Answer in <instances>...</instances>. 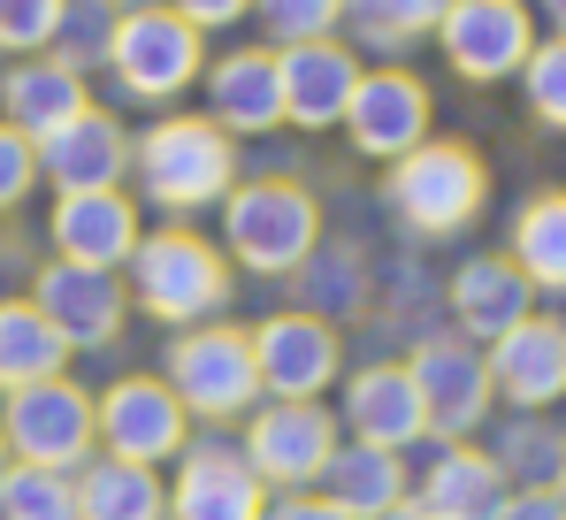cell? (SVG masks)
Wrapping results in <instances>:
<instances>
[{"instance_id":"cell-10","label":"cell","mask_w":566,"mask_h":520,"mask_svg":"<svg viewBox=\"0 0 566 520\" xmlns=\"http://www.w3.org/2000/svg\"><path fill=\"white\" fill-rule=\"evenodd\" d=\"M413 391H421V414H429V436H452L468 444L482 422H490V360L468 345V337H421L413 360H406Z\"/></svg>"},{"instance_id":"cell-27","label":"cell","mask_w":566,"mask_h":520,"mask_svg":"<svg viewBox=\"0 0 566 520\" xmlns=\"http://www.w3.org/2000/svg\"><path fill=\"white\" fill-rule=\"evenodd\" d=\"M62 367H70V345L54 337V322L31 299H0V391L54 383Z\"/></svg>"},{"instance_id":"cell-1","label":"cell","mask_w":566,"mask_h":520,"mask_svg":"<svg viewBox=\"0 0 566 520\" xmlns=\"http://www.w3.org/2000/svg\"><path fill=\"white\" fill-rule=\"evenodd\" d=\"M382 199H390V215H398L413 238H452V230H468L474 215H482L490 169H482V154L460 146V138H421L413 154L390 162Z\"/></svg>"},{"instance_id":"cell-4","label":"cell","mask_w":566,"mask_h":520,"mask_svg":"<svg viewBox=\"0 0 566 520\" xmlns=\"http://www.w3.org/2000/svg\"><path fill=\"white\" fill-rule=\"evenodd\" d=\"M130 291H138V306L154 314V322H207V314H222V299H230V260L214 253L199 230H146L138 238V253H130Z\"/></svg>"},{"instance_id":"cell-2","label":"cell","mask_w":566,"mask_h":520,"mask_svg":"<svg viewBox=\"0 0 566 520\" xmlns=\"http://www.w3.org/2000/svg\"><path fill=\"white\" fill-rule=\"evenodd\" d=\"M222 238L230 260L253 275H291L322 253V207L314 191H298L291 176H261V184H230L222 199Z\"/></svg>"},{"instance_id":"cell-5","label":"cell","mask_w":566,"mask_h":520,"mask_svg":"<svg viewBox=\"0 0 566 520\" xmlns=\"http://www.w3.org/2000/svg\"><path fill=\"white\" fill-rule=\"evenodd\" d=\"M107 70L130 100H177L191 77H207V39L191 31L177 8H123L115 39H107Z\"/></svg>"},{"instance_id":"cell-40","label":"cell","mask_w":566,"mask_h":520,"mask_svg":"<svg viewBox=\"0 0 566 520\" xmlns=\"http://www.w3.org/2000/svg\"><path fill=\"white\" fill-rule=\"evenodd\" d=\"M544 15H552V39H566V0H544Z\"/></svg>"},{"instance_id":"cell-21","label":"cell","mask_w":566,"mask_h":520,"mask_svg":"<svg viewBox=\"0 0 566 520\" xmlns=\"http://www.w3.org/2000/svg\"><path fill=\"white\" fill-rule=\"evenodd\" d=\"M452 314H460L468 345H497L505 330H521V322L536 314V283L505 253H474L468 268L452 275Z\"/></svg>"},{"instance_id":"cell-38","label":"cell","mask_w":566,"mask_h":520,"mask_svg":"<svg viewBox=\"0 0 566 520\" xmlns=\"http://www.w3.org/2000/svg\"><path fill=\"white\" fill-rule=\"evenodd\" d=\"M497 520H566V498H559V490H521Z\"/></svg>"},{"instance_id":"cell-44","label":"cell","mask_w":566,"mask_h":520,"mask_svg":"<svg viewBox=\"0 0 566 520\" xmlns=\"http://www.w3.org/2000/svg\"><path fill=\"white\" fill-rule=\"evenodd\" d=\"M559 498H566V475H559Z\"/></svg>"},{"instance_id":"cell-33","label":"cell","mask_w":566,"mask_h":520,"mask_svg":"<svg viewBox=\"0 0 566 520\" xmlns=\"http://www.w3.org/2000/svg\"><path fill=\"white\" fill-rule=\"evenodd\" d=\"M521 92H528V115L566 131V39H536L528 62H521Z\"/></svg>"},{"instance_id":"cell-32","label":"cell","mask_w":566,"mask_h":520,"mask_svg":"<svg viewBox=\"0 0 566 520\" xmlns=\"http://www.w3.org/2000/svg\"><path fill=\"white\" fill-rule=\"evenodd\" d=\"M115 15H123V8H107V0H62V23H54V62H70L77 77H85L93 62H107Z\"/></svg>"},{"instance_id":"cell-28","label":"cell","mask_w":566,"mask_h":520,"mask_svg":"<svg viewBox=\"0 0 566 520\" xmlns=\"http://www.w3.org/2000/svg\"><path fill=\"white\" fill-rule=\"evenodd\" d=\"M513 268L536 283V291H566V191H536L521 215H513Z\"/></svg>"},{"instance_id":"cell-7","label":"cell","mask_w":566,"mask_h":520,"mask_svg":"<svg viewBox=\"0 0 566 520\" xmlns=\"http://www.w3.org/2000/svg\"><path fill=\"white\" fill-rule=\"evenodd\" d=\"M0 436H8V451L23 459V467H62V475H77L85 459H93V398L70 383V375H54V383H23V391H8V406H0Z\"/></svg>"},{"instance_id":"cell-12","label":"cell","mask_w":566,"mask_h":520,"mask_svg":"<svg viewBox=\"0 0 566 520\" xmlns=\"http://www.w3.org/2000/svg\"><path fill=\"white\" fill-rule=\"evenodd\" d=\"M345 131L368 162H398L429 138V85L413 70H360L353 107H345Z\"/></svg>"},{"instance_id":"cell-31","label":"cell","mask_w":566,"mask_h":520,"mask_svg":"<svg viewBox=\"0 0 566 520\" xmlns=\"http://www.w3.org/2000/svg\"><path fill=\"white\" fill-rule=\"evenodd\" d=\"M444 8H452V0H345V23H353L368 46H406V39L437 31Z\"/></svg>"},{"instance_id":"cell-26","label":"cell","mask_w":566,"mask_h":520,"mask_svg":"<svg viewBox=\"0 0 566 520\" xmlns=\"http://www.w3.org/2000/svg\"><path fill=\"white\" fill-rule=\"evenodd\" d=\"M70 482H77V520H169V490H161L154 467L85 459Z\"/></svg>"},{"instance_id":"cell-19","label":"cell","mask_w":566,"mask_h":520,"mask_svg":"<svg viewBox=\"0 0 566 520\" xmlns=\"http://www.w3.org/2000/svg\"><path fill=\"white\" fill-rule=\"evenodd\" d=\"M39 176H54L62 191H123V176H130L123 123L85 107L77 123H62L54 138H39Z\"/></svg>"},{"instance_id":"cell-42","label":"cell","mask_w":566,"mask_h":520,"mask_svg":"<svg viewBox=\"0 0 566 520\" xmlns=\"http://www.w3.org/2000/svg\"><path fill=\"white\" fill-rule=\"evenodd\" d=\"M107 8H146V0H107Z\"/></svg>"},{"instance_id":"cell-29","label":"cell","mask_w":566,"mask_h":520,"mask_svg":"<svg viewBox=\"0 0 566 520\" xmlns=\"http://www.w3.org/2000/svg\"><path fill=\"white\" fill-rule=\"evenodd\" d=\"M0 520H77V482L62 467H0Z\"/></svg>"},{"instance_id":"cell-6","label":"cell","mask_w":566,"mask_h":520,"mask_svg":"<svg viewBox=\"0 0 566 520\" xmlns=\"http://www.w3.org/2000/svg\"><path fill=\"white\" fill-rule=\"evenodd\" d=\"M177 406L199 422H238L261 398V367H253V330H185L169 345V375Z\"/></svg>"},{"instance_id":"cell-3","label":"cell","mask_w":566,"mask_h":520,"mask_svg":"<svg viewBox=\"0 0 566 520\" xmlns=\"http://www.w3.org/2000/svg\"><path fill=\"white\" fill-rule=\"evenodd\" d=\"M130 162H138L146 199L169 207V215L214 207V199H230V184H238V146H230V131H214L207 115H169V123H154Z\"/></svg>"},{"instance_id":"cell-16","label":"cell","mask_w":566,"mask_h":520,"mask_svg":"<svg viewBox=\"0 0 566 520\" xmlns=\"http://www.w3.org/2000/svg\"><path fill=\"white\" fill-rule=\"evenodd\" d=\"M169 520H269V490L230 444H191L177 482H169Z\"/></svg>"},{"instance_id":"cell-9","label":"cell","mask_w":566,"mask_h":520,"mask_svg":"<svg viewBox=\"0 0 566 520\" xmlns=\"http://www.w3.org/2000/svg\"><path fill=\"white\" fill-rule=\"evenodd\" d=\"M93 429L107 444V459H130V467H161L185 451L191 414L177 406V391L161 375H123L107 383V398H93Z\"/></svg>"},{"instance_id":"cell-18","label":"cell","mask_w":566,"mask_h":520,"mask_svg":"<svg viewBox=\"0 0 566 520\" xmlns=\"http://www.w3.org/2000/svg\"><path fill=\"white\" fill-rule=\"evenodd\" d=\"M46 230H54L62 260H77V268H123L146 238V222L123 191H62Z\"/></svg>"},{"instance_id":"cell-11","label":"cell","mask_w":566,"mask_h":520,"mask_svg":"<svg viewBox=\"0 0 566 520\" xmlns=\"http://www.w3.org/2000/svg\"><path fill=\"white\" fill-rule=\"evenodd\" d=\"M437 46L468 85H497V77H521V62L536 46V23H528L521 0H452L444 23H437Z\"/></svg>"},{"instance_id":"cell-30","label":"cell","mask_w":566,"mask_h":520,"mask_svg":"<svg viewBox=\"0 0 566 520\" xmlns=\"http://www.w3.org/2000/svg\"><path fill=\"white\" fill-rule=\"evenodd\" d=\"M490 459L505 467V482L521 475L528 490H559V475H566V436L544 429V422H513V429L497 436V451H490Z\"/></svg>"},{"instance_id":"cell-41","label":"cell","mask_w":566,"mask_h":520,"mask_svg":"<svg viewBox=\"0 0 566 520\" xmlns=\"http://www.w3.org/2000/svg\"><path fill=\"white\" fill-rule=\"evenodd\" d=\"M376 520H429V513H421V506L406 498V506H390V513H376Z\"/></svg>"},{"instance_id":"cell-20","label":"cell","mask_w":566,"mask_h":520,"mask_svg":"<svg viewBox=\"0 0 566 520\" xmlns=\"http://www.w3.org/2000/svg\"><path fill=\"white\" fill-rule=\"evenodd\" d=\"M207 123L230 131V138L238 131L261 138V131L283 123V77H276V54L269 46H238V54H222L207 70Z\"/></svg>"},{"instance_id":"cell-14","label":"cell","mask_w":566,"mask_h":520,"mask_svg":"<svg viewBox=\"0 0 566 520\" xmlns=\"http://www.w3.org/2000/svg\"><path fill=\"white\" fill-rule=\"evenodd\" d=\"M482 360H490V391L513 398L521 414H544V406L566 398V322L559 314H528L521 330H505Z\"/></svg>"},{"instance_id":"cell-22","label":"cell","mask_w":566,"mask_h":520,"mask_svg":"<svg viewBox=\"0 0 566 520\" xmlns=\"http://www.w3.org/2000/svg\"><path fill=\"white\" fill-rule=\"evenodd\" d=\"M0 107H8V131H23V138L39 146V138H54L62 123H77V115L93 107V92H85V77H77L70 62L23 54V62L0 77Z\"/></svg>"},{"instance_id":"cell-39","label":"cell","mask_w":566,"mask_h":520,"mask_svg":"<svg viewBox=\"0 0 566 520\" xmlns=\"http://www.w3.org/2000/svg\"><path fill=\"white\" fill-rule=\"evenodd\" d=\"M269 520H353V513H337L329 498H306V490H291L283 506H269Z\"/></svg>"},{"instance_id":"cell-37","label":"cell","mask_w":566,"mask_h":520,"mask_svg":"<svg viewBox=\"0 0 566 520\" xmlns=\"http://www.w3.org/2000/svg\"><path fill=\"white\" fill-rule=\"evenodd\" d=\"M169 8L185 15L199 39H207V31H222V23H238V15H253V0H169Z\"/></svg>"},{"instance_id":"cell-24","label":"cell","mask_w":566,"mask_h":520,"mask_svg":"<svg viewBox=\"0 0 566 520\" xmlns=\"http://www.w3.org/2000/svg\"><path fill=\"white\" fill-rule=\"evenodd\" d=\"M429 520H497L513 506V482H505V467L490 459V451H474V444H452V451H437V467L421 475V498H413Z\"/></svg>"},{"instance_id":"cell-8","label":"cell","mask_w":566,"mask_h":520,"mask_svg":"<svg viewBox=\"0 0 566 520\" xmlns=\"http://www.w3.org/2000/svg\"><path fill=\"white\" fill-rule=\"evenodd\" d=\"M329 451H337V414H322V398H269L245 429V467L261 475V490L322 482Z\"/></svg>"},{"instance_id":"cell-15","label":"cell","mask_w":566,"mask_h":520,"mask_svg":"<svg viewBox=\"0 0 566 520\" xmlns=\"http://www.w3.org/2000/svg\"><path fill=\"white\" fill-rule=\"evenodd\" d=\"M253 367L269 398H322L337 383V330L314 314H269L253 330Z\"/></svg>"},{"instance_id":"cell-17","label":"cell","mask_w":566,"mask_h":520,"mask_svg":"<svg viewBox=\"0 0 566 520\" xmlns=\"http://www.w3.org/2000/svg\"><path fill=\"white\" fill-rule=\"evenodd\" d=\"M276 77H283V123L329 131V123H345V107H353L360 62H353V46H337V39H306V46H283L276 54Z\"/></svg>"},{"instance_id":"cell-34","label":"cell","mask_w":566,"mask_h":520,"mask_svg":"<svg viewBox=\"0 0 566 520\" xmlns=\"http://www.w3.org/2000/svg\"><path fill=\"white\" fill-rule=\"evenodd\" d=\"M261 23L276 31L283 46H306V39H329L345 23V0H253Z\"/></svg>"},{"instance_id":"cell-35","label":"cell","mask_w":566,"mask_h":520,"mask_svg":"<svg viewBox=\"0 0 566 520\" xmlns=\"http://www.w3.org/2000/svg\"><path fill=\"white\" fill-rule=\"evenodd\" d=\"M62 0H0V54H39L54 46Z\"/></svg>"},{"instance_id":"cell-43","label":"cell","mask_w":566,"mask_h":520,"mask_svg":"<svg viewBox=\"0 0 566 520\" xmlns=\"http://www.w3.org/2000/svg\"><path fill=\"white\" fill-rule=\"evenodd\" d=\"M0 467H8V436H0Z\"/></svg>"},{"instance_id":"cell-25","label":"cell","mask_w":566,"mask_h":520,"mask_svg":"<svg viewBox=\"0 0 566 520\" xmlns=\"http://www.w3.org/2000/svg\"><path fill=\"white\" fill-rule=\"evenodd\" d=\"M322 498L353 520H376L390 506H406V459L376 451V444H337L329 467H322Z\"/></svg>"},{"instance_id":"cell-23","label":"cell","mask_w":566,"mask_h":520,"mask_svg":"<svg viewBox=\"0 0 566 520\" xmlns=\"http://www.w3.org/2000/svg\"><path fill=\"white\" fill-rule=\"evenodd\" d=\"M345 422H353V444H376V451H406L429 436V414H421V391L406 367H360L345 383Z\"/></svg>"},{"instance_id":"cell-13","label":"cell","mask_w":566,"mask_h":520,"mask_svg":"<svg viewBox=\"0 0 566 520\" xmlns=\"http://www.w3.org/2000/svg\"><path fill=\"white\" fill-rule=\"evenodd\" d=\"M123 283H115V268H77V260H54V268H39V283H31V306L54 322V337L77 352V345H115V330H123Z\"/></svg>"},{"instance_id":"cell-36","label":"cell","mask_w":566,"mask_h":520,"mask_svg":"<svg viewBox=\"0 0 566 520\" xmlns=\"http://www.w3.org/2000/svg\"><path fill=\"white\" fill-rule=\"evenodd\" d=\"M31 184H39V146H31L23 131H8V123H0V215H8V207H23V199H31Z\"/></svg>"}]
</instances>
